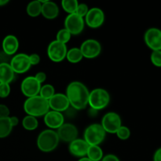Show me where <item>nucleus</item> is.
I'll return each mask as SVG.
<instances>
[{"label": "nucleus", "instance_id": "f257e3e1", "mask_svg": "<svg viewBox=\"0 0 161 161\" xmlns=\"http://www.w3.org/2000/svg\"><path fill=\"white\" fill-rule=\"evenodd\" d=\"M66 96L70 105L76 110H83L88 105L90 91L83 83L73 81L66 89Z\"/></svg>", "mask_w": 161, "mask_h": 161}, {"label": "nucleus", "instance_id": "bb28decb", "mask_svg": "<svg viewBox=\"0 0 161 161\" xmlns=\"http://www.w3.org/2000/svg\"><path fill=\"white\" fill-rule=\"evenodd\" d=\"M55 94V89L53 85L45 84L41 86L40 91H39V96L43 97L46 100H50L52 97Z\"/></svg>", "mask_w": 161, "mask_h": 161}, {"label": "nucleus", "instance_id": "4468645a", "mask_svg": "<svg viewBox=\"0 0 161 161\" xmlns=\"http://www.w3.org/2000/svg\"><path fill=\"white\" fill-rule=\"evenodd\" d=\"M48 102L50 110L59 113L67 111L70 106V103L66 94L61 93L55 94Z\"/></svg>", "mask_w": 161, "mask_h": 161}, {"label": "nucleus", "instance_id": "5701e85b", "mask_svg": "<svg viewBox=\"0 0 161 161\" xmlns=\"http://www.w3.org/2000/svg\"><path fill=\"white\" fill-rule=\"evenodd\" d=\"M41 10H42V3L39 2V0L31 2L27 6V14L31 17H36L40 15Z\"/></svg>", "mask_w": 161, "mask_h": 161}, {"label": "nucleus", "instance_id": "1a4fd4ad", "mask_svg": "<svg viewBox=\"0 0 161 161\" xmlns=\"http://www.w3.org/2000/svg\"><path fill=\"white\" fill-rule=\"evenodd\" d=\"M9 64L14 70V73L17 74L25 73L31 67L29 55L25 53H17L14 55L11 59Z\"/></svg>", "mask_w": 161, "mask_h": 161}, {"label": "nucleus", "instance_id": "c9c22d12", "mask_svg": "<svg viewBox=\"0 0 161 161\" xmlns=\"http://www.w3.org/2000/svg\"><path fill=\"white\" fill-rule=\"evenodd\" d=\"M102 161H120V160H119V159L118 158L116 155H113V154H108V155L103 157Z\"/></svg>", "mask_w": 161, "mask_h": 161}, {"label": "nucleus", "instance_id": "412c9836", "mask_svg": "<svg viewBox=\"0 0 161 161\" xmlns=\"http://www.w3.org/2000/svg\"><path fill=\"white\" fill-rule=\"evenodd\" d=\"M86 157L92 161H100L103 158V151L99 146H90Z\"/></svg>", "mask_w": 161, "mask_h": 161}, {"label": "nucleus", "instance_id": "473e14b6", "mask_svg": "<svg viewBox=\"0 0 161 161\" xmlns=\"http://www.w3.org/2000/svg\"><path fill=\"white\" fill-rule=\"evenodd\" d=\"M9 108L6 105L0 104V118L9 117Z\"/></svg>", "mask_w": 161, "mask_h": 161}, {"label": "nucleus", "instance_id": "c85d7f7f", "mask_svg": "<svg viewBox=\"0 0 161 161\" xmlns=\"http://www.w3.org/2000/svg\"><path fill=\"white\" fill-rule=\"evenodd\" d=\"M116 136L118 137V138H119L120 140H127L130 136V130L126 126H121L119 128V130L116 131Z\"/></svg>", "mask_w": 161, "mask_h": 161}, {"label": "nucleus", "instance_id": "4c0bfd02", "mask_svg": "<svg viewBox=\"0 0 161 161\" xmlns=\"http://www.w3.org/2000/svg\"><path fill=\"white\" fill-rule=\"evenodd\" d=\"M9 120H10V124L13 127H16L19 123V119L17 116H11V117H9Z\"/></svg>", "mask_w": 161, "mask_h": 161}, {"label": "nucleus", "instance_id": "cd10ccee", "mask_svg": "<svg viewBox=\"0 0 161 161\" xmlns=\"http://www.w3.org/2000/svg\"><path fill=\"white\" fill-rule=\"evenodd\" d=\"M71 37H72V35L70 34V32L68 30H66L65 28H62V29L58 31L56 36V40L61 42V43L66 44L67 42H69Z\"/></svg>", "mask_w": 161, "mask_h": 161}, {"label": "nucleus", "instance_id": "aec40b11", "mask_svg": "<svg viewBox=\"0 0 161 161\" xmlns=\"http://www.w3.org/2000/svg\"><path fill=\"white\" fill-rule=\"evenodd\" d=\"M14 72L7 62L0 63V83H10L14 79Z\"/></svg>", "mask_w": 161, "mask_h": 161}, {"label": "nucleus", "instance_id": "4be33fe9", "mask_svg": "<svg viewBox=\"0 0 161 161\" xmlns=\"http://www.w3.org/2000/svg\"><path fill=\"white\" fill-rule=\"evenodd\" d=\"M83 58L82 52L80 48L77 47H74V48H71L68 50L67 54H66V59L68 61L72 64H76L79 63L80 61H82Z\"/></svg>", "mask_w": 161, "mask_h": 161}, {"label": "nucleus", "instance_id": "c756f323", "mask_svg": "<svg viewBox=\"0 0 161 161\" xmlns=\"http://www.w3.org/2000/svg\"><path fill=\"white\" fill-rule=\"evenodd\" d=\"M151 62L156 67H161V50L153 51L150 56Z\"/></svg>", "mask_w": 161, "mask_h": 161}, {"label": "nucleus", "instance_id": "2f4dec72", "mask_svg": "<svg viewBox=\"0 0 161 161\" xmlns=\"http://www.w3.org/2000/svg\"><path fill=\"white\" fill-rule=\"evenodd\" d=\"M10 94V86L9 83H0V97L5 98Z\"/></svg>", "mask_w": 161, "mask_h": 161}, {"label": "nucleus", "instance_id": "20e7f679", "mask_svg": "<svg viewBox=\"0 0 161 161\" xmlns=\"http://www.w3.org/2000/svg\"><path fill=\"white\" fill-rule=\"evenodd\" d=\"M110 102V95L106 90L96 88L90 92L88 105L92 109L99 111L108 106Z\"/></svg>", "mask_w": 161, "mask_h": 161}, {"label": "nucleus", "instance_id": "f8f14e48", "mask_svg": "<svg viewBox=\"0 0 161 161\" xmlns=\"http://www.w3.org/2000/svg\"><path fill=\"white\" fill-rule=\"evenodd\" d=\"M105 14L102 9L97 7L91 8L84 17L85 24L91 28H97L105 22Z\"/></svg>", "mask_w": 161, "mask_h": 161}, {"label": "nucleus", "instance_id": "58836bf2", "mask_svg": "<svg viewBox=\"0 0 161 161\" xmlns=\"http://www.w3.org/2000/svg\"><path fill=\"white\" fill-rule=\"evenodd\" d=\"M8 3H9V0H0V6H5Z\"/></svg>", "mask_w": 161, "mask_h": 161}, {"label": "nucleus", "instance_id": "ea45409f", "mask_svg": "<svg viewBox=\"0 0 161 161\" xmlns=\"http://www.w3.org/2000/svg\"><path fill=\"white\" fill-rule=\"evenodd\" d=\"M78 161H92V160H90L88 157H82V158H80V160H79Z\"/></svg>", "mask_w": 161, "mask_h": 161}, {"label": "nucleus", "instance_id": "ddd939ff", "mask_svg": "<svg viewBox=\"0 0 161 161\" xmlns=\"http://www.w3.org/2000/svg\"><path fill=\"white\" fill-rule=\"evenodd\" d=\"M146 46L153 51L161 50V30L157 28H150L144 35Z\"/></svg>", "mask_w": 161, "mask_h": 161}, {"label": "nucleus", "instance_id": "e433bc0d", "mask_svg": "<svg viewBox=\"0 0 161 161\" xmlns=\"http://www.w3.org/2000/svg\"><path fill=\"white\" fill-rule=\"evenodd\" d=\"M153 161H161V147L157 149L154 153Z\"/></svg>", "mask_w": 161, "mask_h": 161}, {"label": "nucleus", "instance_id": "7ed1b4c3", "mask_svg": "<svg viewBox=\"0 0 161 161\" xmlns=\"http://www.w3.org/2000/svg\"><path fill=\"white\" fill-rule=\"evenodd\" d=\"M59 137L57 131L50 129L44 130L37 138V146L43 153H50L54 150L59 144Z\"/></svg>", "mask_w": 161, "mask_h": 161}, {"label": "nucleus", "instance_id": "a878e982", "mask_svg": "<svg viewBox=\"0 0 161 161\" xmlns=\"http://www.w3.org/2000/svg\"><path fill=\"white\" fill-rule=\"evenodd\" d=\"M79 3L76 0H63L61 1V6L63 9L69 14H75Z\"/></svg>", "mask_w": 161, "mask_h": 161}, {"label": "nucleus", "instance_id": "39448f33", "mask_svg": "<svg viewBox=\"0 0 161 161\" xmlns=\"http://www.w3.org/2000/svg\"><path fill=\"white\" fill-rule=\"evenodd\" d=\"M106 132L99 124L88 126L84 131L83 139L89 146H99L105 140Z\"/></svg>", "mask_w": 161, "mask_h": 161}, {"label": "nucleus", "instance_id": "2eb2a0df", "mask_svg": "<svg viewBox=\"0 0 161 161\" xmlns=\"http://www.w3.org/2000/svg\"><path fill=\"white\" fill-rule=\"evenodd\" d=\"M59 139L65 142H72L78 137V129L72 124H64L58 129Z\"/></svg>", "mask_w": 161, "mask_h": 161}, {"label": "nucleus", "instance_id": "b1692460", "mask_svg": "<svg viewBox=\"0 0 161 161\" xmlns=\"http://www.w3.org/2000/svg\"><path fill=\"white\" fill-rule=\"evenodd\" d=\"M12 130L9 117L0 118V138H6L12 132Z\"/></svg>", "mask_w": 161, "mask_h": 161}, {"label": "nucleus", "instance_id": "f03ea898", "mask_svg": "<svg viewBox=\"0 0 161 161\" xmlns=\"http://www.w3.org/2000/svg\"><path fill=\"white\" fill-rule=\"evenodd\" d=\"M24 110L28 116L37 118L45 116L50 108L48 100L37 95L27 98L24 103Z\"/></svg>", "mask_w": 161, "mask_h": 161}, {"label": "nucleus", "instance_id": "423d86ee", "mask_svg": "<svg viewBox=\"0 0 161 161\" xmlns=\"http://www.w3.org/2000/svg\"><path fill=\"white\" fill-rule=\"evenodd\" d=\"M101 125L106 133L116 134L122 126V120L118 113L109 112L102 117Z\"/></svg>", "mask_w": 161, "mask_h": 161}, {"label": "nucleus", "instance_id": "6ab92c4d", "mask_svg": "<svg viewBox=\"0 0 161 161\" xmlns=\"http://www.w3.org/2000/svg\"><path fill=\"white\" fill-rule=\"evenodd\" d=\"M41 14L48 20H53L57 18L59 14V7L55 3L46 0L42 4Z\"/></svg>", "mask_w": 161, "mask_h": 161}, {"label": "nucleus", "instance_id": "6e6552de", "mask_svg": "<svg viewBox=\"0 0 161 161\" xmlns=\"http://www.w3.org/2000/svg\"><path fill=\"white\" fill-rule=\"evenodd\" d=\"M84 18L80 17L76 14H69L64 20V28L70 32L71 35L80 34L84 29Z\"/></svg>", "mask_w": 161, "mask_h": 161}, {"label": "nucleus", "instance_id": "9b49d317", "mask_svg": "<svg viewBox=\"0 0 161 161\" xmlns=\"http://www.w3.org/2000/svg\"><path fill=\"white\" fill-rule=\"evenodd\" d=\"M83 58L87 59H93L99 56L102 51V46L98 41L90 39L85 40L80 47Z\"/></svg>", "mask_w": 161, "mask_h": 161}, {"label": "nucleus", "instance_id": "7c9ffc66", "mask_svg": "<svg viewBox=\"0 0 161 161\" xmlns=\"http://www.w3.org/2000/svg\"><path fill=\"white\" fill-rule=\"evenodd\" d=\"M88 11H89V9H88L87 5L85 4V3H79L76 11H75V14L80 16V17L84 18L85 16L88 13Z\"/></svg>", "mask_w": 161, "mask_h": 161}, {"label": "nucleus", "instance_id": "393cba45", "mask_svg": "<svg viewBox=\"0 0 161 161\" xmlns=\"http://www.w3.org/2000/svg\"><path fill=\"white\" fill-rule=\"evenodd\" d=\"M22 126L27 130H34L39 126V122L36 117L27 115L22 119Z\"/></svg>", "mask_w": 161, "mask_h": 161}, {"label": "nucleus", "instance_id": "72a5a7b5", "mask_svg": "<svg viewBox=\"0 0 161 161\" xmlns=\"http://www.w3.org/2000/svg\"><path fill=\"white\" fill-rule=\"evenodd\" d=\"M29 59L31 66L36 65L40 62V56L37 53H32V54L29 55Z\"/></svg>", "mask_w": 161, "mask_h": 161}, {"label": "nucleus", "instance_id": "0eeeda50", "mask_svg": "<svg viewBox=\"0 0 161 161\" xmlns=\"http://www.w3.org/2000/svg\"><path fill=\"white\" fill-rule=\"evenodd\" d=\"M68 49L66 44L53 40L49 44L47 48L48 58L53 62H61L66 58Z\"/></svg>", "mask_w": 161, "mask_h": 161}, {"label": "nucleus", "instance_id": "f704fd0d", "mask_svg": "<svg viewBox=\"0 0 161 161\" xmlns=\"http://www.w3.org/2000/svg\"><path fill=\"white\" fill-rule=\"evenodd\" d=\"M35 78L37 80V81L39 82V83L42 84V83H44V82L46 81V80H47V74L43 72H39L36 74Z\"/></svg>", "mask_w": 161, "mask_h": 161}, {"label": "nucleus", "instance_id": "a211bd4d", "mask_svg": "<svg viewBox=\"0 0 161 161\" xmlns=\"http://www.w3.org/2000/svg\"><path fill=\"white\" fill-rule=\"evenodd\" d=\"M19 49L18 39L15 36L9 35L6 36L3 41V50L8 56L14 55Z\"/></svg>", "mask_w": 161, "mask_h": 161}, {"label": "nucleus", "instance_id": "dca6fc26", "mask_svg": "<svg viewBox=\"0 0 161 161\" xmlns=\"http://www.w3.org/2000/svg\"><path fill=\"white\" fill-rule=\"evenodd\" d=\"M44 123L49 128H50V130H58L64 124V116L59 112L50 110L44 116Z\"/></svg>", "mask_w": 161, "mask_h": 161}, {"label": "nucleus", "instance_id": "9d476101", "mask_svg": "<svg viewBox=\"0 0 161 161\" xmlns=\"http://www.w3.org/2000/svg\"><path fill=\"white\" fill-rule=\"evenodd\" d=\"M41 86L42 84L37 81L35 76H28L21 82L20 90L22 94L28 98L39 95Z\"/></svg>", "mask_w": 161, "mask_h": 161}, {"label": "nucleus", "instance_id": "f3484780", "mask_svg": "<svg viewBox=\"0 0 161 161\" xmlns=\"http://www.w3.org/2000/svg\"><path fill=\"white\" fill-rule=\"evenodd\" d=\"M89 146V145L86 142L84 139L76 138L73 142L69 143V150L73 157L82 158V157H86Z\"/></svg>", "mask_w": 161, "mask_h": 161}]
</instances>
